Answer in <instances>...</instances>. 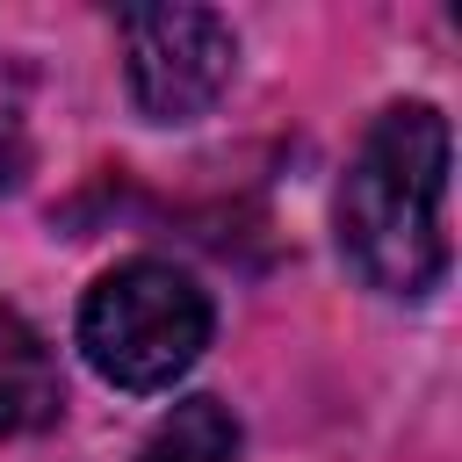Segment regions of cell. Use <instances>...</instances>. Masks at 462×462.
Masks as SVG:
<instances>
[{
  "mask_svg": "<svg viewBox=\"0 0 462 462\" xmlns=\"http://www.w3.org/2000/svg\"><path fill=\"white\" fill-rule=\"evenodd\" d=\"M339 245L383 296H426L448 274V116L397 101L339 180Z\"/></svg>",
  "mask_w": 462,
  "mask_h": 462,
  "instance_id": "cell-1",
  "label": "cell"
},
{
  "mask_svg": "<svg viewBox=\"0 0 462 462\" xmlns=\"http://www.w3.org/2000/svg\"><path fill=\"white\" fill-rule=\"evenodd\" d=\"M79 346L116 390H166L209 346V296L166 260L108 267L79 303Z\"/></svg>",
  "mask_w": 462,
  "mask_h": 462,
  "instance_id": "cell-2",
  "label": "cell"
},
{
  "mask_svg": "<svg viewBox=\"0 0 462 462\" xmlns=\"http://www.w3.org/2000/svg\"><path fill=\"white\" fill-rule=\"evenodd\" d=\"M238 36L209 7H130L123 14V72L130 101L152 123H195L231 87Z\"/></svg>",
  "mask_w": 462,
  "mask_h": 462,
  "instance_id": "cell-3",
  "label": "cell"
},
{
  "mask_svg": "<svg viewBox=\"0 0 462 462\" xmlns=\"http://www.w3.org/2000/svg\"><path fill=\"white\" fill-rule=\"evenodd\" d=\"M58 404H65V383H58V361H51L43 332L22 310L0 303V440L51 426Z\"/></svg>",
  "mask_w": 462,
  "mask_h": 462,
  "instance_id": "cell-4",
  "label": "cell"
},
{
  "mask_svg": "<svg viewBox=\"0 0 462 462\" xmlns=\"http://www.w3.org/2000/svg\"><path fill=\"white\" fill-rule=\"evenodd\" d=\"M137 462H238V426L217 397H188L152 426Z\"/></svg>",
  "mask_w": 462,
  "mask_h": 462,
  "instance_id": "cell-5",
  "label": "cell"
},
{
  "mask_svg": "<svg viewBox=\"0 0 462 462\" xmlns=\"http://www.w3.org/2000/svg\"><path fill=\"white\" fill-rule=\"evenodd\" d=\"M29 166V72L0 58V188H14Z\"/></svg>",
  "mask_w": 462,
  "mask_h": 462,
  "instance_id": "cell-6",
  "label": "cell"
}]
</instances>
